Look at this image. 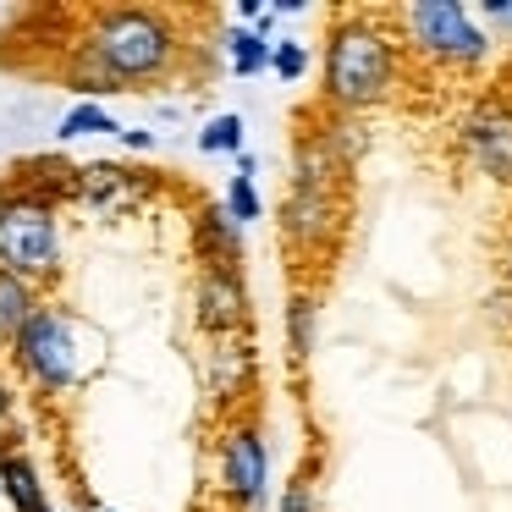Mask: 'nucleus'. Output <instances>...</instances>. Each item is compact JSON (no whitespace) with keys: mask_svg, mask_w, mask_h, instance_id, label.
Segmentation results:
<instances>
[{"mask_svg":"<svg viewBox=\"0 0 512 512\" xmlns=\"http://www.w3.org/2000/svg\"><path fill=\"white\" fill-rule=\"evenodd\" d=\"M402 28L397 12H331L320 56V105L336 116H364L386 105L402 83Z\"/></svg>","mask_w":512,"mask_h":512,"instance_id":"1","label":"nucleus"},{"mask_svg":"<svg viewBox=\"0 0 512 512\" xmlns=\"http://www.w3.org/2000/svg\"><path fill=\"white\" fill-rule=\"evenodd\" d=\"M100 67L116 78V89H138V83H166L188 56L177 17L155 12V6H94L83 17V39Z\"/></svg>","mask_w":512,"mask_h":512,"instance_id":"2","label":"nucleus"},{"mask_svg":"<svg viewBox=\"0 0 512 512\" xmlns=\"http://www.w3.org/2000/svg\"><path fill=\"white\" fill-rule=\"evenodd\" d=\"M0 265L34 287L61 276V221L50 193L6 188V199H0Z\"/></svg>","mask_w":512,"mask_h":512,"instance_id":"3","label":"nucleus"},{"mask_svg":"<svg viewBox=\"0 0 512 512\" xmlns=\"http://www.w3.org/2000/svg\"><path fill=\"white\" fill-rule=\"evenodd\" d=\"M397 28L408 39V50L419 61L441 72H479L490 61V34L468 17V6L457 0H419V6H402Z\"/></svg>","mask_w":512,"mask_h":512,"instance_id":"4","label":"nucleus"},{"mask_svg":"<svg viewBox=\"0 0 512 512\" xmlns=\"http://www.w3.org/2000/svg\"><path fill=\"white\" fill-rule=\"evenodd\" d=\"M17 375H28L34 391H67L78 380V331H72L67 309L45 298V309L6 342Z\"/></svg>","mask_w":512,"mask_h":512,"instance_id":"5","label":"nucleus"},{"mask_svg":"<svg viewBox=\"0 0 512 512\" xmlns=\"http://www.w3.org/2000/svg\"><path fill=\"white\" fill-rule=\"evenodd\" d=\"M347 232V193L342 188H298L292 182L287 199H281V237H287L292 254L320 259L342 243Z\"/></svg>","mask_w":512,"mask_h":512,"instance_id":"6","label":"nucleus"},{"mask_svg":"<svg viewBox=\"0 0 512 512\" xmlns=\"http://www.w3.org/2000/svg\"><path fill=\"white\" fill-rule=\"evenodd\" d=\"M270 485V446L259 419H232L221 435V496L237 512H254Z\"/></svg>","mask_w":512,"mask_h":512,"instance_id":"7","label":"nucleus"},{"mask_svg":"<svg viewBox=\"0 0 512 512\" xmlns=\"http://www.w3.org/2000/svg\"><path fill=\"white\" fill-rule=\"evenodd\" d=\"M463 149L485 177L512 182V100H501V94L479 100L463 122Z\"/></svg>","mask_w":512,"mask_h":512,"instance_id":"8","label":"nucleus"},{"mask_svg":"<svg viewBox=\"0 0 512 512\" xmlns=\"http://www.w3.org/2000/svg\"><path fill=\"white\" fill-rule=\"evenodd\" d=\"M199 325L221 342V336H237L248 325V292L237 270H199Z\"/></svg>","mask_w":512,"mask_h":512,"instance_id":"9","label":"nucleus"},{"mask_svg":"<svg viewBox=\"0 0 512 512\" xmlns=\"http://www.w3.org/2000/svg\"><path fill=\"white\" fill-rule=\"evenodd\" d=\"M199 254L204 270H237V259H243V226L226 215V204L199 210Z\"/></svg>","mask_w":512,"mask_h":512,"instance_id":"10","label":"nucleus"},{"mask_svg":"<svg viewBox=\"0 0 512 512\" xmlns=\"http://www.w3.org/2000/svg\"><path fill=\"white\" fill-rule=\"evenodd\" d=\"M0 490L12 496L17 512H45L50 496H45V474L28 452H0Z\"/></svg>","mask_w":512,"mask_h":512,"instance_id":"11","label":"nucleus"},{"mask_svg":"<svg viewBox=\"0 0 512 512\" xmlns=\"http://www.w3.org/2000/svg\"><path fill=\"white\" fill-rule=\"evenodd\" d=\"M39 309H45V298H39L34 281L12 276V270L0 265V342H12V336L23 331V325L34 320Z\"/></svg>","mask_w":512,"mask_h":512,"instance_id":"12","label":"nucleus"},{"mask_svg":"<svg viewBox=\"0 0 512 512\" xmlns=\"http://www.w3.org/2000/svg\"><path fill=\"white\" fill-rule=\"evenodd\" d=\"M210 380H215V391H221V402H232L237 391L254 386V353H248V342L221 336V342H215V358H210Z\"/></svg>","mask_w":512,"mask_h":512,"instance_id":"13","label":"nucleus"},{"mask_svg":"<svg viewBox=\"0 0 512 512\" xmlns=\"http://www.w3.org/2000/svg\"><path fill=\"white\" fill-rule=\"evenodd\" d=\"M314 336H320V298L298 287L287 298V353H292V364H309Z\"/></svg>","mask_w":512,"mask_h":512,"instance_id":"14","label":"nucleus"},{"mask_svg":"<svg viewBox=\"0 0 512 512\" xmlns=\"http://www.w3.org/2000/svg\"><path fill=\"white\" fill-rule=\"evenodd\" d=\"M226 56H232L237 78H259V72L270 67V56H276V45H270L259 28H232V34H226Z\"/></svg>","mask_w":512,"mask_h":512,"instance_id":"15","label":"nucleus"},{"mask_svg":"<svg viewBox=\"0 0 512 512\" xmlns=\"http://www.w3.org/2000/svg\"><path fill=\"white\" fill-rule=\"evenodd\" d=\"M100 133H116V138H122V127H116V116L105 111V105H94V100L72 105V111L61 116V138H100Z\"/></svg>","mask_w":512,"mask_h":512,"instance_id":"16","label":"nucleus"},{"mask_svg":"<svg viewBox=\"0 0 512 512\" xmlns=\"http://www.w3.org/2000/svg\"><path fill=\"white\" fill-rule=\"evenodd\" d=\"M199 149H204V155H243V116H237V111L210 116L204 133H199Z\"/></svg>","mask_w":512,"mask_h":512,"instance_id":"17","label":"nucleus"},{"mask_svg":"<svg viewBox=\"0 0 512 512\" xmlns=\"http://www.w3.org/2000/svg\"><path fill=\"white\" fill-rule=\"evenodd\" d=\"M226 215H232L237 226H248V221H259L265 215V199H259V188H254V177H232L226 182Z\"/></svg>","mask_w":512,"mask_h":512,"instance_id":"18","label":"nucleus"},{"mask_svg":"<svg viewBox=\"0 0 512 512\" xmlns=\"http://www.w3.org/2000/svg\"><path fill=\"white\" fill-rule=\"evenodd\" d=\"M270 72H276L281 83H298L303 72H309V45H303V39H276V56H270Z\"/></svg>","mask_w":512,"mask_h":512,"instance_id":"19","label":"nucleus"},{"mask_svg":"<svg viewBox=\"0 0 512 512\" xmlns=\"http://www.w3.org/2000/svg\"><path fill=\"white\" fill-rule=\"evenodd\" d=\"M276 512H320V490H314L309 474H298L287 490H281V507Z\"/></svg>","mask_w":512,"mask_h":512,"instance_id":"20","label":"nucleus"},{"mask_svg":"<svg viewBox=\"0 0 512 512\" xmlns=\"http://www.w3.org/2000/svg\"><path fill=\"white\" fill-rule=\"evenodd\" d=\"M122 144L127 149H155V133H144V127H122Z\"/></svg>","mask_w":512,"mask_h":512,"instance_id":"21","label":"nucleus"},{"mask_svg":"<svg viewBox=\"0 0 512 512\" xmlns=\"http://www.w3.org/2000/svg\"><path fill=\"white\" fill-rule=\"evenodd\" d=\"M12 408H17V391H12V380L0 375V424L12 419Z\"/></svg>","mask_w":512,"mask_h":512,"instance_id":"22","label":"nucleus"},{"mask_svg":"<svg viewBox=\"0 0 512 512\" xmlns=\"http://www.w3.org/2000/svg\"><path fill=\"white\" fill-rule=\"evenodd\" d=\"M507 281H512V248H507Z\"/></svg>","mask_w":512,"mask_h":512,"instance_id":"23","label":"nucleus"},{"mask_svg":"<svg viewBox=\"0 0 512 512\" xmlns=\"http://www.w3.org/2000/svg\"><path fill=\"white\" fill-rule=\"evenodd\" d=\"M100 512H116V507H100Z\"/></svg>","mask_w":512,"mask_h":512,"instance_id":"24","label":"nucleus"},{"mask_svg":"<svg viewBox=\"0 0 512 512\" xmlns=\"http://www.w3.org/2000/svg\"><path fill=\"white\" fill-rule=\"evenodd\" d=\"M45 512H56V507H45Z\"/></svg>","mask_w":512,"mask_h":512,"instance_id":"25","label":"nucleus"}]
</instances>
